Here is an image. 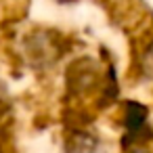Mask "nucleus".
Returning <instances> with one entry per match:
<instances>
[{"label":"nucleus","mask_w":153,"mask_h":153,"mask_svg":"<svg viewBox=\"0 0 153 153\" xmlns=\"http://www.w3.org/2000/svg\"><path fill=\"white\" fill-rule=\"evenodd\" d=\"M136 69L145 80L153 82V32L147 34V38L136 48Z\"/></svg>","instance_id":"obj_4"},{"label":"nucleus","mask_w":153,"mask_h":153,"mask_svg":"<svg viewBox=\"0 0 153 153\" xmlns=\"http://www.w3.org/2000/svg\"><path fill=\"white\" fill-rule=\"evenodd\" d=\"M69 53V40L55 27H34L19 42V55L30 69H53Z\"/></svg>","instance_id":"obj_2"},{"label":"nucleus","mask_w":153,"mask_h":153,"mask_svg":"<svg viewBox=\"0 0 153 153\" xmlns=\"http://www.w3.org/2000/svg\"><path fill=\"white\" fill-rule=\"evenodd\" d=\"M63 86L69 99L88 101V99H105L109 92L113 94L111 71H105L103 65L94 57H78L67 63L63 71Z\"/></svg>","instance_id":"obj_1"},{"label":"nucleus","mask_w":153,"mask_h":153,"mask_svg":"<svg viewBox=\"0 0 153 153\" xmlns=\"http://www.w3.org/2000/svg\"><path fill=\"white\" fill-rule=\"evenodd\" d=\"M63 153H107V145L88 124H74L63 132Z\"/></svg>","instance_id":"obj_3"}]
</instances>
